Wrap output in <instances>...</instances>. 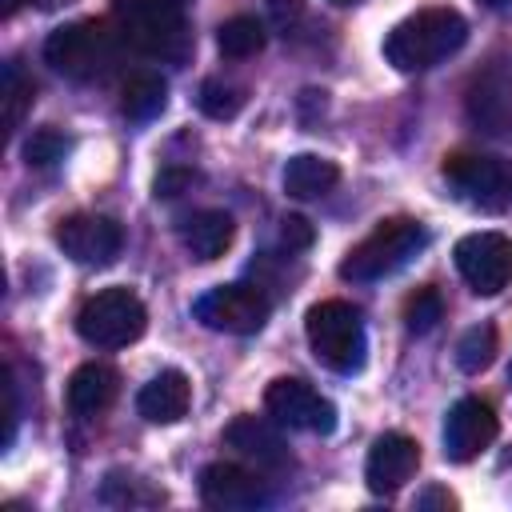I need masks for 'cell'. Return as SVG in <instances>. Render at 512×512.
Here are the masks:
<instances>
[{
    "label": "cell",
    "instance_id": "cell-1",
    "mask_svg": "<svg viewBox=\"0 0 512 512\" xmlns=\"http://www.w3.org/2000/svg\"><path fill=\"white\" fill-rule=\"evenodd\" d=\"M468 40V20L456 8H420L384 36V60L396 72H424Z\"/></svg>",
    "mask_w": 512,
    "mask_h": 512
},
{
    "label": "cell",
    "instance_id": "cell-2",
    "mask_svg": "<svg viewBox=\"0 0 512 512\" xmlns=\"http://www.w3.org/2000/svg\"><path fill=\"white\" fill-rule=\"evenodd\" d=\"M120 56H124V36L108 20H72L44 40V60L60 76L80 84L108 80L120 68Z\"/></svg>",
    "mask_w": 512,
    "mask_h": 512
},
{
    "label": "cell",
    "instance_id": "cell-3",
    "mask_svg": "<svg viewBox=\"0 0 512 512\" xmlns=\"http://www.w3.org/2000/svg\"><path fill=\"white\" fill-rule=\"evenodd\" d=\"M112 16L124 44L152 60L180 64L192 48L184 0H112Z\"/></svg>",
    "mask_w": 512,
    "mask_h": 512
},
{
    "label": "cell",
    "instance_id": "cell-4",
    "mask_svg": "<svg viewBox=\"0 0 512 512\" xmlns=\"http://www.w3.org/2000/svg\"><path fill=\"white\" fill-rule=\"evenodd\" d=\"M424 244H428V232H424L420 220H412V216H388L360 244L348 248V256L340 260V276L352 280V284L384 280L396 268H404Z\"/></svg>",
    "mask_w": 512,
    "mask_h": 512
},
{
    "label": "cell",
    "instance_id": "cell-5",
    "mask_svg": "<svg viewBox=\"0 0 512 512\" xmlns=\"http://www.w3.org/2000/svg\"><path fill=\"white\" fill-rule=\"evenodd\" d=\"M304 336H308L312 356L324 368H332L340 376L360 372L368 340H364L360 308H352L348 300H320V304H312L308 316H304Z\"/></svg>",
    "mask_w": 512,
    "mask_h": 512
},
{
    "label": "cell",
    "instance_id": "cell-6",
    "mask_svg": "<svg viewBox=\"0 0 512 512\" xmlns=\"http://www.w3.org/2000/svg\"><path fill=\"white\" fill-rule=\"evenodd\" d=\"M148 328V308L128 288H100L76 312V332L92 348H124Z\"/></svg>",
    "mask_w": 512,
    "mask_h": 512
},
{
    "label": "cell",
    "instance_id": "cell-7",
    "mask_svg": "<svg viewBox=\"0 0 512 512\" xmlns=\"http://www.w3.org/2000/svg\"><path fill=\"white\" fill-rule=\"evenodd\" d=\"M444 180L460 200L484 212H504L512 204V164L484 152H452L444 156Z\"/></svg>",
    "mask_w": 512,
    "mask_h": 512
},
{
    "label": "cell",
    "instance_id": "cell-8",
    "mask_svg": "<svg viewBox=\"0 0 512 512\" xmlns=\"http://www.w3.org/2000/svg\"><path fill=\"white\" fill-rule=\"evenodd\" d=\"M196 320L212 332H228V336H252L268 324L272 300L264 296V288L256 284H216L208 288L196 304H192Z\"/></svg>",
    "mask_w": 512,
    "mask_h": 512
},
{
    "label": "cell",
    "instance_id": "cell-9",
    "mask_svg": "<svg viewBox=\"0 0 512 512\" xmlns=\"http://www.w3.org/2000/svg\"><path fill=\"white\" fill-rule=\"evenodd\" d=\"M452 256L476 296H496L512 284V240L504 232H468L456 240Z\"/></svg>",
    "mask_w": 512,
    "mask_h": 512
},
{
    "label": "cell",
    "instance_id": "cell-10",
    "mask_svg": "<svg viewBox=\"0 0 512 512\" xmlns=\"http://www.w3.org/2000/svg\"><path fill=\"white\" fill-rule=\"evenodd\" d=\"M264 408L280 428H300V432H320V436L336 428V404L296 376H276L264 388Z\"/></svg>",
    "mask_w": 512,
    "mask_h": 512
},
{
    "label": "cell",
    "instance_id": "cell-11",
    "mask_svg": "<svg viewBox=\"0 0 512 512\" xmlns=\"http://www.w3.org/2000/svg\"><path fill=\"white\" fill-rule=\"evenodd\" d=\"M56 244L68 260L84 264V268H104L120 256L124 248V232L112 216H96V212H76L64 216L56 224Z\"/></svg>",
    "mask_w": 512,
    "mask_h": 512
},
{
    "label": "cell",
    "instance_id": "cell-12",
    "mask_svg": "<svg viewBox=\"0 0 512 512\" xmlns=\"http://www.w3.org/2000/svg\"><path fill=\"white\" fill-rule=\"evenodd\" d=\"M496 432H500L496 408L488 400H480V396H464L444 416V432H440L444 436V456L452 464H468V460H476L480 452L492 448Z\"/></svg>",
    "mask_w": 512,
    "mask_h": 512
},
{
    "label": "cell",
    "instance_id": "cell-13",
    "mask_svg": "<svg viewBox=\"0 0 512 512\" xmlns=\"http://www.w3.org/2000/svg\"><path fill=\"white\" fill-rule=\"evenodd\" d=\"M200 500L220 512H248L268 504V480L236 460H216L200 472Z\"/></svg>",
    "mask_w": 512,
    "mask_h": 512
},
{
    "label": "cell",
    "instance_id": "cell-14",
    "mask_svg": "<svg viewBox=\"0 0 512 512\" xmlns=\"http://www.w3.org/2000/svg\"><path fill=\"white\" fill-rule=\"evenodd\" d=\"M416 468H420V444L404 432H384L368 448L364 480L376 496H388V492H400L416 476Z\"/></svg>",
    "mask_w": 512,
    "mask_h": 512
},
{
    "label": "cell",
    "instance_id": "cell-15",
    "mask_svg": "<svg viewBox=\"0 0 512 512\" xmlns=\"http://www.w3.org/2000/svg\"><path fill=\"white\" fill-rule=\"evenodd\" d=\"M224 444L232 452H240L244 460H252L256 468H268V472H280L292 464V452H288V440L280 436V424L264 420V416H236L228 428H224Z\"/></svg>",
    "mask_w": 512,
    "mask_h": 512
},
{
    "label": "cell",
    "instance_id": "cell-16",
    "mask_svg": "<svg viewBox=\"0 0 512 512\" xmlns=\"http://www.w3.org/2000/svg\"><path fill=\"white\" fill-rule=\"evenodd\" d=\"M192 404V384L180 368H164L156 372L140 392H136V412L148 420V424H176L184 420Z\"/></svg>",
    "mask_w": 512,
    "mask_h": 512
},
{
    "label": "cell",
    "instance_id": "cell-17",
    "mask_svg": "<svg viewBox=\"0 0 512 512\" xmlns=\"http://www.w3.org/2000/svg\"><path fill=\"white\" fill-rule=\"evenodd\" d=\"M116 392H120V372L104 360H88L68 376L64 396H68V408L76 416H100L104 408H112Z\"/></svg>",
    "mask_w": 512,
    "mask_h": 512
},
{
    "label": "cell",
    "instance_id": "cell-18",
    "mask_svg": "<svg viewBox=\"0 0 512 512\" xmlns=\"http://www.w3.org/2000/svg\"><path fill=\"white\" fill-rule=\"evenodd\" d=\"M236 236V220L224 208H200L180 220V244L192 252V260H220Z\"/></svg>",
    "mask_w": 512,
    "mask_h": 512
},
{
    "label": "cell",
    "instance_id": "cell-19",
    "mask_svg": "<svg viewBox=\"0 0 512 512\" xmlns=\"http://www.w3.org/2000/svg\"><path fill=\"white\" fill-rule=\"evenodd\" d=\"M340 180V168L336 160L328 156H316V152H300L284 164V192L296 196V200H316V196H328Z\"/></svg>",
    "mask_w": 512,
    "mask_h": 512
},
{
    "label": "cell",
    "instance_id": "cell-20",
    "mask_svg": "<svg viewBox=\"0 0 512 512\" xmlns=\"http://www.w3.org/2000/svg\"><path fill=\"white\" fill-rule=\"evenodd\" d=\"M168 108V80L156 72H136L120 88V112L128 120H152Z\"/></svg>",
    "mask_w": 512,
    "mask_h": 512
},
{
    "label": "cell",
    "instance_id": "cell-21",
    "mask_svg": "<svg viewBox=\"0 0 512 512\" xmlns=\"http://www.w3.org/2000/svg\"><path fill=\"white\" fill-rule=\"evenodd\" d=\"M100 500L112 504V508H148V504H164V488L148 484L144 476H132V472L116 468V472L104 476Z\"/></svg>",
    "mask_w": 512,
    "mask_h": 512
},
{
    "label": "cell",
    "instance_id": "cell-22",
    "mask_svg": "<svg viewBox=\"0 0 512 512\" xmlns=\"http://www.w3.org/2000/svg\"><path fill=\"white\" fill-rule=\"evenodd\" d=\"M32 100H36V84H32V76H24V68H20V64H4L0 104H4V132H8V136L24 124V116H28Z\"/></svg>",
    "mask_w": 512,
    "mask_h": 512
},
{
    "label": "cell",
    "instance_id": "cell-23",
    "mask_svg": "<svg viewBox=\"0 0 512 512\" xmlns=\"http://www.w3.org/2000/svg\"><path fill=\"white\" fill-rule=\"evenodd\" d=\"M216 48L228 60H248L264 48V24L256 16H232L216 28Z\"/></svg>",
    "mask_w": 512,
    "mask_h": 512
},
{
    "label": "cell",
    "instance_id": "cell-24",
    "mask_svg": "<svg viewBox=\"0 0 512 512\" xmlns=\"http://www.w3.org/2000/svg\"><path fill=\"white\" fill-rule=\"evenodd\" d=\"M244 100H248V92L240 84H232V80H220V76L204 80L200 84V96H196V104H200V112L208 120H232L244 108Z\"/></svg>",
    "mask_w": 512,
    "mask_h": 512
},
{
    "label": "cell",
    "instance_id": "cell-25",
    "mask_svg": "<svg viewBox=\"0 0 512 512\" xmlns=\"http://www.w3.org/2000/svg\"><path fill=\"white\" fill-rule=\"evenodd\" d=\"M492 360H496V328H492V324H476V328H468V332L456 340V364H460V372L476 376V372H484Z\"/></svg>",
    "mask_w": 512,
    "mask_h": 512
},
{
    "label": "cell",
    "instance_id": "cell-26",
    "mask_svg": "<svg viewBox=\"0 0 512 512\" xmlns=\"http://www.w3.org/2000/svg\"><path fill=\"white\" fill-rule=\"evenodd\" d=\"M440 320H444V296H440L436 288H416V292L404 300V328H408V332L424 336V332H432Z\"/></svg>",
    "mask_w": 512,
    "mask_h": 512
},
{
    "label": "cell",
    "instance_id": "cell-27",
    "mask_svg": "<svg viewBox=\"0 0 512 512\" xmlns=\"http://www.w3.org/2000/svg\"><path fill=\"white\" fill-rule=\"evenodd\" d=\"M68 148H72V140H68L60 128H36V132L24 140V160H28L32 168H52V164H60V160L68 156Z\"/></svg>",
    "mask_w": 512,
    "mask_h": 512
},
{
    "label": "cell",
    "instance_id": "cell-28",
    "mask_svg": "<svg viewBox=\"0 0 512 512\" xmlns=\"http://www.w3.org/2000/svg\"><path fill=\"white\" fill-rule=\"evenodd\" d=\"M312 240H316V228L304 216H284L280 220V244L288 252H304V248H312Z\"/></svg>",
    "mask_w": 512,
    "mask_h": 512
},
{
    "label": "cell",
    "instance_id": "cell-29",
    "mask_svg": "<svg viewBox=\"0 0 512 512\" xmlns=\"http://www.w3.org/2000/svg\"><path fill=\"white\" fill-rule=\"evenodd\" d=\"M192 184H196V172H192V168H164V172L152 180V192L164 196V200H172V196H180V192L192 188Z\"/></svg>",
    "mask_w": 512,
    "mask_h": 512
},
{
    "label": "cell",
    "instance_id": "cell-30",
    "mask_svg": "<svg viewBox=\"0 0 512 512\" xmlns=\"http://www.w3.org/2000/svg\"><path fill=\"white\" fill-rule=\"evenodd\" d=\"M4 396H8V416H4V444L16 440V420H20V404H16V380L12 372L4 376Z\"/></svg>",
    "mask_w": 512,
    "mask_h": 512
},
{
    "label": "cell",
    "instance_id": "cell-31",
    "mask_svg": "<svg viewBox=\"0 0 512 512\" xmlns=\"http://www.w3.org/2000/svg\"><path fill=\"white\" fill-rule=\"evenodd\" d=\"M416 508H456V496L448 492V488H424L420 496H416Z\"/></svg>",
    "mask_w": 512,
    "mask_h": 512
},
{
    "label": "cell",
    "instance_id": "cell-32",
    "mask_svg": "<svg viewBox=\"0 0 512 512\" xmlns=\"http://www.w3.org/2000/svg\"><path fill=\"white\" fill-rule=\"evenodd\" d=\"M20 4H28V0H0V20H12L20 12Z\"/></svg>",
    "mask_w": 512,
    "mask_h": 512
},
{
    "label": "cell",
    "instance_id": "cell-33",
    "mask_svg": "<svg viewBox=\"0 0 512 512\" xmlns=\"http://www.w3.org/2000/svg\"><path fill=\"white\" fill-rule=\"evenodd\" d=\"M28 4H36L40 12H56V8H68V4H76V0H28Z\"/></svg>",
    "mask_w": 512,
    "mask_h": 512
},
{
    "label": "cell",
    "instance_id": "cell-34",
    "mask_svg": "<svg viewBox=\"0 0 512 512\" xmlns=\"http://www.w3.org/2000/svg\"><path fill=\"white\" fill-rule=\"evenodd\" d=\"M480 4H488V8H504V4H512V0H480Z\"/></svg>",
    "mask_w": 512,
    "mask_h": 512
},
{
    "label": "cell",
    "instance_id": "cell-35",
    "mask_svg": "<svg viewBox=\"0 0 512 512\" xmlns=\"http://www.w3.org/2000/svg\"><path fill=\"white\" fill-rule=\"evenodd\" d=\"M332 4H356V0H332Z\"/></svg>",
    "mask_w": 512,
    "mask_h": 512
},
{
    "label": "cell",
    "instance_id": "cell-36",
    "mask_svg": "<svg viewBox=\"0 0 512 512\" xmlns=\"http://www.w3.org/2000/svg\"><path fill=\"white\" fill-rule=\"evenodd\" d=\"M508 380H512V368H508Z\"/></svg>",
    "mask_w": 512,
    "mask_h": 512
}]
</instances>
